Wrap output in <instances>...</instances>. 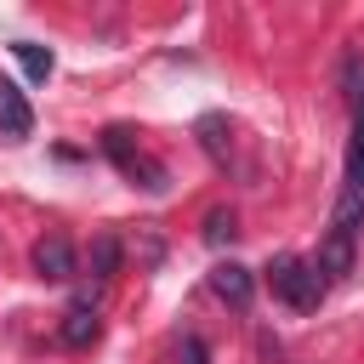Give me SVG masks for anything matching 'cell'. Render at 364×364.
<instances>
[{"mask_svg": "<svg viewBox=\"0 0 364 364\" xmlns=\"http://www.w3.org/2000/svg\"><path fill=\"white\" fill-rule=\"evenodd\" d=\"M267 284H273V296L290 301L296 313H313V307L324 301V279H318V267H313L307 256H273Z\"/></svg>", "mask_w": 364, "mask_h": 364, "instance_id": "1", "label": "cell"}, {"mask_svg": "<svg viewBox=\"0 0 364 364\" xmlns=\"http://www.w3.org/2000/svg\"><path fill=\"white\" fill-rule=\"evenodd\" d=\"M74 267H80V256H74V245H68L63 233H46V239L34 245V273H40V279L63 284V279H74Z\"/></svg>", "mask_w": 364, "mask_h": 364, "instance_id": "2", "label": "cell"}, {"mask_svg": "<svg viewBox=\"0 0 364 364\" xmlns=\"http://www.w3.org/2000/svg\"><path fill=\"white\" fill-rule=\"evenodd\" d=\"M102 148H108V159L125 171V176H142V188H165V171L154 165V159H142V154H131V142H125V131H108L102 136Z\"/></svg>", "mask_w": 364, "mask_h": 364, "instance_id": "3", "label": "cell"}, {"mask_svg": "<svg viewBox=\"0 0 364 364\" xmlns=\"http://www.w3.org/2000/svg\"><path fill=\"white\" fill-rule=\"evenodd\" d=\"M313 267H318L324 284H330V279H347V273H353V233H336V228H330V239L318 245Z\"/></svg>", "mask_w": 364, "mask_h": 364, "instance_id": "4", "label": "cell"}, {"mask_svg": "<svg viewBox=\"0 0 364 364\" xmlns=\"http://www.w3.org/2000/svg\"><path fill=\"white\" fill-rule=\"evenodd\" d=\"M210 290H216L228 307H250V296H256V279H250V267H239V262H222V267L210 273Z\"/></svg>", "mask_w": 364, "mask_h": 364, "instance_id": "5", "label": "cell"}, {"mask_svg": "<svg viewBox=\"0 0 364 364\" xmlns=\"http://www.w3.org/2000/svg\"><path fill=\"white\" fill-rule=\"evenodd\" d=\"M0 131L6 136H28L34 131V108H28V97L11 80H0Z\"/></svg>", "mask_w": 364, "mask_h": 364, "instance_id": "6", "label": "cell"}, {"mask_svg": "<svg viewBox=\"0 0 364 364\" xmlns=\"http://www.w3.org/2000/svg\"><path fill=\"white\" fill-rule=\"evenodd\" d=\"M97 336H102V318H97V307L80 296V301L63 313V341H68V347H91Z\"/></svg>", "mask_w": 364, "mask_h": 364, "instance_id": "7", "label": "cell"}, {"mask_svg": "<svg viewBox=\"0 0 364 364\" xmlns=\"http://www.w3.org/2000/svg\"><path fill=\"white\" fill-rule=\"evenodd\" d=\"M358 222H364V176H353V182L341 188V199H336V216H330V228H336V233H358Z\"/></svg>", "mask_w": 364, "mask_h": 364, "instance_id": "8", "label": "cell"}, {"mask_svg": "<svg viewBox=\"0 0 364 364\" xmlns=\"http://www.w3.org/2000/svg\"><path fill=\"white\" fill-rule=\"evenodd\" d=\"M85 262H91V279H114V273H119V239H114V233H97Z\"/></svg>", "mask_w": 364, "mask_h": 364, "instance_id": "9", "label": "cell"}, {"mask_svg": "<svg viewBox=\"0 0 364 364\" xmlns=\"http://www.w3.org/2000/svg\"><path fill=\"white\" fill-rule=\"evenodd\" d=\"M11 51H17V63H23V74H28V80H46V74H51V51H46V46H34V40H17Z\"/></svg>", "mask_w": 364, "mask_h": 364, "instance_id": "10", "label": "cell"}, {"mask_svg": "<svg viewBox=\"0 0 364 364\" xmlns=\"http://www.w3.org/2000/svg\"><path fill=\"white\" fill-rule=\"evenodd\" d=\"M347 171H353V176H364V102H358V114H353V142H347Z\"/></svg>", "mask_w": 364, "mask_h": 364, "instance_id": "11", "label": "cell"}, {"mask_svg": "<svg viewBox=\"0 0 364 364\" xmlns=\"http://www.w3.org/2000/svg\"><path fill=\"white\" fill-rule=\"evenodd\" d=\"M233 233H239V228H233V210H210V216H205V239H210V245H228Z\"/></svg>", "mask_w": 364, "mask_h": 364, "instance_id": "12", "label": "cell"}, {"mask_svg": "<svg viewBox=\"0 0 364 364\" xmlns=\"http://www.w3.org/2000/svg\"><path fill=\"white\" fill-rule=\"evenodd\" d=\"M205 358H210V353H205L199 336H182V341H176V364H205Z\"/></svg>", "mask_w": 364, "mask_h": 364, "instance_id": "13", "label": "cell"}]
</instances>
